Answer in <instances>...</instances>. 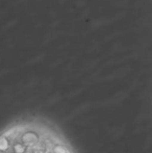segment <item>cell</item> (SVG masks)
Listing matches in <instances>:
<instances>
[{"mask_svg":"<svg viewBox=\"0 0 152 153\" xmlns=\"http://www.w3.org/2000/svg\"><path fill=\"white\" fill-rule=\"evenodd\" d=\"M0 153H74L59 130L36 120L13 124L0 132Z\"/></svg>","mask_w":152,"mask_h":153,"instance_id":"6da1fadb","label":"cell"}]
</instances>
